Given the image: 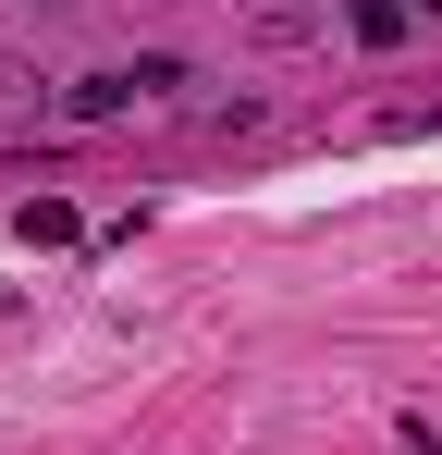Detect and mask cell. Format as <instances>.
Segmentation results:
<instances>
[{
    "label": "cell",
    "instance_id": "obj_2",
    "mask_svg": "<svg viewBox=\"0 0 442 455\" xmlns=\"http://www.w3.org/2000/svg\"><path fill=\"white\" fill-rule=\"evenodd\" d=\"M50 111H62V86L37 75V62H12V50H0V136H37Z\"/></svg>",
    "mask_w": 442,
    "mask_h": 455
},
{
    "label": "cell",
    "instance_id": "obj_1",
    "mask_svg": "<svg viewBox=\"0 0 442 455\" xmlns=\"http://www.w3.org/2000/svg\"><path fill=\"white\" fill-rule=\"evenodd\" d=\"M172 86H185V62H160V50H147V62L86 75V86H74V111H86V124H123V111H147V99H172Z\"/></svg>",
    "mask_w": 442,
    "mask_h": 455
},
{
    "label": "cell",
    "instance_id": "obj_3",
    "mask_svg": "<svg viewBox=\"0 0 442 455\" xmlns=\"http://www.w3.org/2000/svg\"><path fill=\"white\" fill-rule=\"evenodd\" d=\"M12 234H25V246H74L86 222H74V197H25V210H12Z\"/></svg>",
    "mask_w": 442,
    "mask_h": 455
}]
</instances>
